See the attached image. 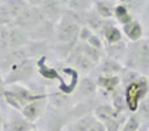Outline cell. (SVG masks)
Segmentation results:
<instances>
[{
  "label": "cell",
  "mask_w": 149,
  "mask_h": 131,
  "mask_svg": "<svg viewBox=\"0 0 149 131\" xmlns=\"http://www.w3.org/2000/svg\"><path fill=\"white\" fill-rule=\"evenodd\" d=\"M68 7L72 8V9L77 11V12H85V11H88L90 8V5H92V3L90 1H67Z\"/></svg>",
  "instance_id": "cell-24"
},
{
  "label": "cell",
  "mask_w": 149,
  "mask_h": 131,
  "mask_svg": "<svg viewBox=\"0 0 149 131\" xmlns=\"http://www.w3.org/2000/svg\"><path fill=\"white\" fill-rule=\"evenodd\" d=\"M70 58H72V64L76 67L77 69H80L81 72H85V74L90 72L93 69V67H94V63H93L89 58L85 57L81 51H79L77 47L73 49V51H72V54H71Z\"/></svg>",
  "instance_id": "cell-9"
},
{
  "label": "cell",
  "mask_w": 149,
  "mask_h": 131,
  "mask_svg": "<svg viewBox=\"0 0 149 131\" xmlns=\"http://www.w3.org/2000/svg\"><path fill=\"white\" fill-rule=\"evenodd\" d=\"M95 13L102 18H109L114 16V11H115V5L111 1H95Z\"/></svg>",
  "instance_id": "cell-15"
},
{
  "label": "cell",
  "mask_w": 149,
  "mask_h": 131,
  "mask_svg": "<svg viewBox=\"0 0 149 131\" xmlns=\"http://www.w3.org/2000/svg\"><path fill=\"white\" fill-rule=\"evenodd\" d=\"M114 16H115V18L118 20V22H119V24H122L123 26L134 21V20H132V15H131V12H130L128 8H127L124 4L115 5Z\"/></svg>",
  "instance_id": "cell-16"
},
{
  "label": "cell",
  "mask_w": 149,
  "mask_h": 131,
  "mask_svg": "<svg viewBox=\"0 0 149 131\" xmlns=\"http://www.w3.org/2000/svg\"><path fill=\"white\" fill-rule=\"evenodd\" d=\"M122 64L116 60L111 59V58L106 57L102 59L101 62V71H102V75H116L122 71Z\"/></svg>",
  "instance_id": "cell-14"
},
{
  "label": "cell",
  "mask_w": 149,
  "mask_h": 131,
  "mask_svg": "<svg viewBox=\"0 0 149 131\" xmlns=\"http://www.w3.org/2000/svg\"><path fill=\"white\" fill-rule=\"evenodd\" d=\"M137 131H149V130H148V129H147V127H145V126H140V129L137 130Z\"/></svg>",
  "instance_id": "cell-31"
},
{
  "label": "cell",
  "mask_w": 149,
  "mask_h": 131,
  "mask_svg": "<svg viewBox=\"0 0 149 131\" xmlns=\"http://www.w3.org/2000/svg\"><path fill=\"white\" fill-rule=\"evenodd\" d=\"M92 36H93L92 30H90V29L88 28L86 25L81 26V29H80V34H79V38H80V41H82V42H84V43H86V42H88V39H89Z\"/></svg>",
  "instance_id": "cell-26"
},
{
  "label": "cell",
  "mask_w": 149,
  "mask_h": 131,
  "mask_svg": "<svg viewBox=\"0 0 149 131\" xmlns=\"http://www.w3.org/2000/svg\"><path fill=\"white\" fill-rule=\"evenodd\" d=\"M149 92V85L147 81V77L139 76L134 83L126 87V92H124V97H126L127 108L128 110L137 111L139 104L145 98V96Z\"/></svg>",
  "instance_id": "cell-2"
},
{
  "label": "cell",
  "mask_w": 149,
  "mask_h": 131,
  "mask_svg": "<svg viewBox=\"0 0 149 131\" xmlns=\"http://www.w3.org/2000/svg\"><path fill=\"white\" fill-rule=\"evenodd\" d=\"M38 71H39V74L43 77H46V79H51V80L60 79V75L56 72V69L45 66V57H42V59L38 62Z\"/></svg>",
  "instance_id": "cell-18"
},
{
  "label": "cell",
  "mask_w": 149,
  "mask_h": 131,
  "mask_svg": "<svg viewBox=\"0 0 149 131\" xmlns=\"http://www.w3.org/2000/svg\"><path fill=\"white\" fill-rule=\"evenodd\" d=\"M33 131H37V130H33Z\"/></svg>",
  "instance_id": "cell-32"
},
{
  "label": "cell",
  "mask_w": 149,
  "mask_h": 131,
  "mask_svg": "<svg viewBox=\"0 0 149 131\" xmlns=\"http://www.w3.org/2000/svg\"><path fill=\"white\" fill-rule=\"evenodd\" d=\"M86 43L89 45V46L94 47V49H98V50L102 49V42H101V38L98 36H95V34H93V36L88 39Z\"/></svg>",
  "instance_id": "cell-27"
},
{
  "label": "cell",
  "mask_w": 149,
  "mask_h": 131,
  "mask_svg": "<svg viewBox=\"0 0 149 131\" xmlns=\"http://www.w3.org/2000/svg\"><path fill=\"white\" fill-rule=\"evenodd\" d=\"M126 66L134 71L149 72V41L134 42L127 47Z\"/></svg>",
  "instance_id": "cell-1"
},
{
  "label": "cell",
  "mask_w": 149,
  "mask_h": 131,
  "mask_svg": "<svg viewBox=\"0 0 149 131\" xmlns=\"http://www.w3.org/2000/svg\"><path fill=\"white\" fill-rule=\"evenodd\" d=\"M140 119L137 118V116H132L130 118H127L126 123H124L122 131H137L140 129Z\"/></svg>",
  "instance_id": "cell-22"
},
{
  "label": "cell",
  "mask_w": 149,
  "mask_h": 131,
  "mask_svg": "<svg viewBox=\"0 0 149 131\" xmlns=\"http://www.w3.org/2000/svg\"><path fill=\"white\" fill-rule=\"evenodd\" d=\"M137 118L149 121V98H144L137 108Z\"/></svg>",
  "instance_id": "cell-21"
},
{
  "label": "cell",
  "mask_w": 149,
  "mask_h": 131,
  "mask_svg": "<svg viewBox=\"0 0 149 131\" xmlns=\"http://www.w3.org/2000/svg\"><path fill=\"white\" fill-rule=\"evenodd\" d=\"M94 117L100 122L105 123L111 119H120L123 118V114L113 108V105H100L94 109Z\"/></svg>",
  "instance_id": "cell-8"
},
{
  "label": "cell",
  "mask_w": 149,
  "mask_h": 131,
  "mask_svg": "<svg viewBox=\"0 0 149 131\" xmlns=\"http://www.w3.org/2000/svg\"><path fill=\"white\" fill-rule=\"evenodd\" d=\"M123 33L128 37L130 41H132V43L134 42H139L143 37V26L139 21L134 20L132 22L123 26Z\"/></svg>",
  "instance_id": "cell-13"
},
{
  "label": "cell",
  "mask_w": 149,
  "mask_h": 131,
  "mask_svg": "<svg viewBox=\"0 0 149 131\" xmlns=\"http://www.w3.org/2000/svg\"><path fill=\"white\" fill-rule=\"evenodd\" d=\"M47 106V97L38 98V100L33 101V102L28 104L26 106H24L22 110H21V116L25 119H28L29 122H36L42 114L45 113V109Z\"/></svg>",
  "instance_id": "cell-6"
},
{
  "label": "cell",
  "mask_w": 149,
  "mask_h": 131,
  "mask_svg": "<svg viewBox=\"0 0 149 131\" xmlns=\"http://www.w3.org/2000/svg\"><path fill=\"white\" fill-rule=\"evenodd\" d=\"M39 9L45 18L50 21H56L60 17V3L58 1H41Z\"/></svg>",
  "instance_id": "cell-10"
},
{
  "label": "cell",
  "mask_w": 149,
  "mask_h": 131,
  "mask_svg": "<svg viewBox=\"0 0 149 131\" xmlns=\"http://www.w3.org/2000/svg\"><path fill=\"white\" fill-rule=\"evenodd\" d=\"M102 33H103L105 39L107 41L109 46H110V45H115V43L122 42V32L119 30L113 22L106 21L105 25H103V28H102Z\"/></svg>",
  "instance_id": "cell-11"
},
{
  "label": "cell",
  "mask_w": 149,
  "mask_h": 131,
  "mask_svg": "<svg viewBox=\"0 0 149 131\" xmlns=\"http://www.w3.org/2000/svg\"><path fill=\"white\" fill-rule=\"evenodd\" d=\"M43 15H42L41 9L38 7H33V5H28L17 17L13 21V25L17 28H28V26H38L43 21Z\"/></svg>",
  "instance_id": "cell-5"
},
{
  "label": "cell",
  "mask_w": 149,
  "mask_h": 131,
  "mask_svg": "<svg viewBox=\"0 0 149 131\" xmlns=\"http://www.w3.org/2000/svg\"><path fill=\"white\" fill-rule=\"evenodd\" d=\"M5 88H7V84H5V79H4V76H3V74L0 72V95H1V93L5 90Z\"/></svg>",
  "instance_id": "cell-29"
},
{
  "label": "cell",
  "mask_w": 149,
  "mask_h": 131,
  "mask_svg": "<svg viewBox=\"0 0 149 131\" xmlns=\"http://www.w3.org/2000/svg\"><path fill=\"white\" fill-rule=\"evenodd\" d=\"M126 53H127V46L123 42H119V43H115V45H110L107 49L109 58L116 60V62H118V59H120V58H126Z\"/></svg>",
  "instance_id": "cell-17"
},
{
  "label": "cell",
  "mask_w": 149,
  "mask_h": 131,
  "mask_svg": "<svg viewBox=\"0 0 149 131\" xmlns=\"http://www.w3.org/2000/svg\"><path fill=\"white\" fill-rule=\"evenodd\" d=\"M97 85L107 92H115L120 84V77L116 75H100L97 77Z\"/></svg>",
  "instance_id": "cell-12"
},
{
  "label": "cell",
  "mask_w": 149,
  "mask_h": 131,
  "mask_svg": "<svg viewBox=\"0 0 149 131\" xmlns=\"http://www.w3.org/2000/svg\"><path fill=\"white\" fill-rule=\"evenodd\" d=\"M95 88H97V83H95V81L90 80L89 77L82 79V81H81V90L85 93V95H92V93L95 90Z\"/></svg>",
  "instance_id": "cell-23"
},
{
  "label": "cell",
  "mask_w": 149,
  "mask_h": 131,
  "mask_svg": "<svg viewBox=\"0 0 149 131\" xmlns=\"http://www.w3.org/2000/svg\"><path fill=\"white\" fill-rule=\"evenodd\" d=\"M34 125L25 119L22 116L12 114L7 122H4L3 131H33Z\"/></svg>",
  "instance_id": "cell-7"
},
{
  "label": "cell",
  "mask_w": 149,
  "mask_h": 131,
  "mask_svg": "<svg viewBox=\"0 0 149 131\" xmlns=\"http://www.w3.org/2000/svg\"><path fill=\"white\" fill-rule=\"evenodd\" d=\"M81 53L85 55L86 58H89L90 60H92L93 63H98L101 60V50H98V49H94V47H92V46H89L88 43H84L82 42L81 43Z\"/></svg>",
  "instance_id": "cell-19"
},
{
  "label": "cell",
  "mask_w": 149,
  "mask_h": 131,
  "mask_svg": "<svg viewBox=\"0 0 149 131\" xmlns=\"http://www.w3.org/2000/svg\"><path fill=\"white\" fill-rule=\"evenodd\" d=\"M34 71H36L34 62L31 59H29V58H25V59H21L18 62H16L15 64L10 66L3 74V76L5 79V84L13 85V84H17L18 81L30 79L34 75Z\"/></svg>",
  "instance_id": "cell-3"
},
{
  "label": "cell",
  "mask_w": 149,
  "mask_h": 131,
  "mask_svg": "<svg viewBox=\"0 0 149 131\" xmlns=\"http://www.w3.org/2000/svg\"><path fill=\"white\" fill-rule=\"evenodd\" d=\"M113 108L115 110H118L119 113H123L127 108V102H126V97L122 92H114L113 95Z\"/></svg>",
  "instance_id": "cell-20"
},
{
  "label": "cell",
  "mask_w": 149,
  "mask_h": 131,
  "mask_svg": "<svg viewBox=\"0 0 149 131\" xmlns=\"http://www.w3.org/2000/svg\"><path fill=\"white\" fill-rule=\"evenodd\" d=\"M80 26L71 16H63L59 20L56 29V38L62 43H74L79 38Z\"/></svg>",
  "instance_id": "cell-4"
},
{
  "label": "cell",
  "mask_w": 149,
  "mask_h": 131,
  "mask_svg": "<svg viewBox=\"0 0 149 131\" xmlns=\"http://www.w3.org/2000/svg\"><path fill=\"white\" fill-rule=\"evenodd\" d=\"M89 131H106V127H105V125H103L102 122H100L97 119V121L92 125V127L89 129Z\"/></svg>",
  "instance_id": "cell-28"
},
{
  "label": "cell",
  "mask_w": 149,
  "mask_h": 131,
  "mask_svg": "<svg viewBox=\"0 0 149 131\" xmlns=\"http://www.w3.org/2000/svg\"><path fill=\"white\" fill-rule=\"evenodd\" d=\"M124 118V117H123ZM123 118L120 119H111V121H107L105 122V127H106V131H120V126L123 123Z\"/></svg>",
  "instance_id": "cell-25"
},
{
  "label": "cell",
  "mask_w": 149,
  "mask_h": 131,
  "mask_svg": "<svg viewBox=\"0 0 149 131\" xmlns=\"http://www.w3.org/2000/svg\"><path fill=\"white\" fill-rule=\"evenodd\" d=\"M4 117H3V111L1 108H0V131H3V126H4Z\"/></svg>",
  "instance_id": "cell-30"
}]
</instances>
